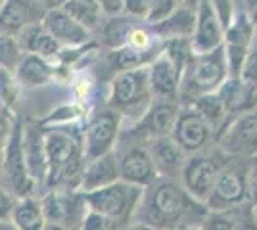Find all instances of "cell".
<instances>
[{
  "label": "cell",
  "instance_id": "bcb514c9",
  "mask_svg": "<svg viewBox=\"0 0 257 230\" xmlns=\"http://www.w3.org/2000/svg\"><path fill=\"white\" fill-rule=\"evenodd\" d=\"M246 2H247V6H249V8H253V6L257 4V0H246Z\"/></svg>",
  "mask_w": 257,
  "mask_h": 230
},
{
  "label": "cell",
  "instance_id": "1f68e13d",
  "mask_svg": "<svg viewBox=\"0 0 257 230\" xmlns=\"http://www.w3.org/2000/svg\"><path fill=\"white\" fill-rule=\"evenodd\" d=\"M125 224H128V222L107 217L104 213H98L92 209H86L85 217H83L77 230H121Z\"/></svg>",
  "mask_w": 257,
  "mask_h": 230
},
{
  "label": "cell",
  "instance_id": "b9f144b4",
  "mask_svg": "<svg viewBox=\"0 0 257 230\" xmlns=\"http://www.w3.org/2000/svg\"><path fill=\"white\" fill-rule=\"evenodd\" d=\"M121 230H156L152 228V226H148V224H144V222H137V220H131L128 224H125Z\"/></svg>",
  "mask_w": 257,
  "mask_h": 230
},
{
  "label": "cell",
  "instance_id": "83f0119b",
  "mask_svg": "<svg viewBox=\"0 0 257 230\" xmlns=\"http://www.w3.org/2000/svg\"><path fill=\"white\" fill-rule=\"evenodd\" d=\"M190 106L204 115V119L211 125L213 132L215 131L221 132L226 127V123L230 121V117H228V113H226V110H225V106H223V102L217 96V92H209V94L196 96Z\"/></svg>",
  "mask_w": 257,
  "mask_h": 230
},
{
  "label": "cell",
  "instance_id": "d6a6232c",
  "mask_svg": "<svg viewBox=\"0 0 257 230\" xmlns=\"http://www.w3.org/2000/svg\"><path fill=\"white\" fill-rule=\"evenodd\" d=\"M131 29H133V25H128V23L123 22V20H117V16H115V20L111 23H107L106 29H104L106 44H109L111 48L123 46L125 41H127L128 33H131Z\"/></svg>",
  "mask_w": 257,
  "mask_h": 230
},
{
  "label": "cell",
  "instance_id": "7dc6e473",
  "mask_svg": "<svg viewBox=\"0 0 257 230\" xmlns=\"http://www.w3.org/2000/svg\"><path fill=\"white\" fill-rule=\"evenodd\" d=\"M8 224H10V222H2V220H0V228H4V226H8Z\"/></svg>",
  "mask_w": 257,
  "mask_h": 230
},
{
  "label": "cell",
  "instance_id": "ac0fdd59",
  "mask_svg": "<svg viewBox=\"0 0 257 230\" xmlns=\"http://www.w3.org/2000/svg\"><path fill=\"white\" fill-rule=\"evenodd\" d=\"M119 180V159L115 152H107L92 159H86L77 184V192L85 194L98 188H104Z\"/></svg>",
  "mask_w": 257,
  "mask_h": 230
},
{
  "label": "cell",
  "instance_id": "60d3db41",
  "mask_svg": "<svg viewBox=\"0 0 257 230\" xmlns=\"http://www.w3.org/2000/svg\"><path fill=\"white\" fill-rule=\"evenodd\" d=\"M12 127H14V121L10 119V115L6 111H0V150L4 148V144L10 136Z\"/></svg>",
  "mask_w": 257,
  "mask_h": 230
},
{
  "label": "cell",
  "instance_id": "6da1fadb",
  "mask_svg": "<svg viewBox=\"0 0 257 230\" xmlns=\"http://www.w3.org/2000/svg\"><path fill=\"white\" fill-rule=\"evenodd\" d=\"M205 215V203L194 199L181 182L160 176L144 188L133 220L156 230H184L202 226Z\"/></svg>",
  "mask_w": 257,
  "mask_h": 230
},
{
  "label": "cell",
  "instance_id": "30bf717a",
  "mask_svg": "<svg viewBox=\"0 0 257 230\" xmlns=\"http://www.w3.org/2000/svg\"><path fill=\"white\" fill-rule=\"evenodd\" d=\"M223 169V163L217 161L211 155L205 153H190V157H186L184 167L181 171V182L184 190L198 201L205 203V199L209 197L211 190L215 186V180Z\"/></svg>",
  "mask_w": 257,
  "mask_h": 230
},
{
  "label": "cell",
  "instance_id": "ee69618b",
  "mask_svg": "<svg viewBox=\"0 0 257 230\" xmlns=\"http://www.w3.org/2000/svg\"><path fill=\"white\" fill-rule=\"evenodd\" d=\"M43 230H65L64 226H60V224H56V222H50V220H46L44 222Z\"/></svg>",
  "mask_w": 257,
  "mask_h": 230
},
{
  "label": "cell",
  "instance_id": "8992f818",
  "mask_svg": "<svg viewBox=\"0 0 257 230\" xmlns=\"http://www.w3.org/2000/svg\"><path fill=\"white\" fill-rule=\"evenodd\" d=\"M144 188L128 184L125 180H115L104 188H98L92 192L81 194L86 203V209H92L98 213H104L107 217L131 222L133 215L139 207Z\"/></svg>",
  "mask_w": 257,
  "mask_h": 230
},
{
  "label": "cell",
  "instance_id": "7402d4cb",
  "mask_svg": "<svg viewBox=\"0 0 257 230\" xmlns=\"http://www.w3.org/2000/svg\"><path fill=\"white\" fill-rule=\"evenodd\" d=\"M217 96L223 102L228 117H236L257 108V88L246 85L240 77H228L219 87Z\"/></svg>",
  "mask_w": 257,
  "mask_h": 230
},
{
  "label": "cell",
  "instance_id": "8d00e7d4",
  "mask_svg": "<svg viewBox=\"0 0 257 230\" xmlns=\"http://www.w3.org/2000/svg\"><path fill=\"white\" fill-rule=\"evenodd\" d=\"M238 230H257L255 209L249 201L238 209Z\"/></svg>",
  "mask_w": 257,
  "mask_h": 230
},
{
  "label": "cell",
  "instance_id": "681fc988",
  "mask_svg": "<svg viewBox=\"0 0 257 230\" xmlns=\"http://www.w3.org/2000/svg\"><path fill=\"white\" fill-rule=\"evenodd\" d=\"M0 169H2V150H0Z\"/></svg>",
  "mask_w": 257,
  "mask_h": 230
},
{
  "label": "cell",
  "instance_id": "277c9868",
  "mask_svg": "<svg viewBox=\"0 0 257 230\" xmlns=\"http://www.w3.org/2000/svg\"><path fill=\"white\" fill-rule=\"evenodd\" d=\"M152 94L150 81H148V67H135V69H123L121 73L113 77L111 90H109V102L107 106L123 115L135 117V123L142 117V113L150 106Z\"/></svg>",
  "mask_w": 257,
  "mask_h": 230
},
{
  "label": "cell",
  "instance_id": "7c38bea8",
  "mask_svg": "<svg viewBox=\"0 0 257 230\" xmlns=\"http://www.w3.org/2000/svg\"><path fill=\"white\" fill-rule=\"evenodd\" d=\"M179 110H181L179 108V100L154 96L150 106L142 113V117L135 123L131 134L146 138V140L158 138V136H169Z\"/></svg>",
  "mask_w": 257,
  "mask_h": 230
},
{
  "label": "cell",
  "instance_id": "816d5d0a",
  "mask_svg": "<svg viewBox=\"0 0 257 230\" xmlns=\"http://www.w3.org/2000/svg\"><path fill=\"white\" fill-rule=\"evenodd\" d=\"M2 2H4V0H0V4H2Z\"/></svg>",
  "mask_w": 257,
  "mask_h": 230
},
{
  "label": "cell",
  "instance_id": "603a6c76",
  "mask_svg": "<svg viewBox=\"0 0 257 230\" xmlns=\"http://www.w3.org/2000/svg\"><path fill=\"white\" fill-rule=\"evenodd\" d=\"M23 152H25V161L29 167L35 184L46 180V150H44V129L41 125H27L23 127Z\"/></svg>",
  "mask_w": 257,
  "mask_h": 230
},
{
  "label": "cell",
  "instance_id": "7bdbcfd3",
  "mask_svg": "<svg viewBox=\"0 0 257 230\" xmlns=\"http://www.w3.org/2000/svg\"><path fill=\"white\" fill-rule=\"evenodd\" d=\"M41 2L46 10H54V8H62L67 0H41Z\"/></svg>",
  "mask_w": 257,
  "mask_h": 230
},
{
  "label": "cell",
  "instance_id": "4dcf8cb0",
  "mask_svg": "<svg viewBox=\"0 0 257 230\" xmlns=\"http://www.w3.org/2000/svg\"><path fill=\"white\" fill-rule=\"evenodd\" d=\"M22 48L14 35L0 33V67L6 71H16V67L22 60Z\"/></svg>",
  "mask_w": 257,
  "mask_h": 230
},
{
  "label": "cell",
  "instance_id": "e0dca14e",
  "mask_svg": "<svg viewBox=\"0 0 257 230\" xmlns=\"http://www.w3.org/2000/svg\"><path fill=\"white\" fill-rule=\"evenodd\" d=\"M44 14L41 0H4L0 4V33L16 37L27 23L43 22Z\"/></svg>",
  "mask_w": 257,
  "mask_h": 230
},
{
  "label": "cell",
  "instance_id": "9a60e30c",
  "mask_svg": "<svg viewBox=\"0 0 257 230\" xmlns=\"http://www.w3.org/2000/svg\"><path fill=\"white\" fill-rule=\"evenodd\" d=\"M225 41V27L209 0H200L196 8V27L190 37L194 54L211 52Z\"/></svg>",
  "mask_w": 257,
  "mask_h": 230
},
{
  "label": "cell",
  "instance_id": "d6986e66",
  "mask_svg": "<svg viewBox=\"0 0 257 230\" xmlns=\"http://www.w3.org/2000/svg\"><path fill=\"white\" fill-rule=\"evenodd\" d=\"M148 150L158 169V175L165 178H179L184 167L188 153L175 142L171 134L169 136H158L148 140Z\"/></svg>",
  "mask_w": 257,
  "mask_h": 230
},
{
  "label": "cell",
  "instance_id": "4316f807",
  "mask_svg": "<svg viewBox=\"0 0 257 230\" xmlns=\"http://www.w3.org/2000/svg\"><path fill=\"white\" fill-rule=\"evenodd\" d=\"M44 222L46 219H44L41 199L33 196L18 199L12 215V224L16 226V230H43Z\"/></svg>",
  "mask_w": 257,
  "mask_h": 230
},
{
  "label": "cell",
  "instance_id": "f546056e",
  "mask_svg": "<svg viewBox=\"0 0 257 230\" xmlns=\"http://www.w3.org/2000/svg\"><path fill=\"white\" fill-rule=\"evenodd\" d=\"M238 209L207 211L202 222V230H238Z\"/></svg>",
  "mask_w": 257,
  "mask_h": 230
},
{
  "label": "cell",
  "instance_id": "ffe728a7",
  "mask_svg": "<svg viewBox=\"0 0 257 230\" xmlns=\"http://www.w3.org/2000/svg\"><path fill=\"white\" fill-rule=\"evenodd\" d=\"M43 25L62 46H81L90 41V31L77 23L64 8L46 10L43 16Z\"/></svg>",
  "mask_w": 257,
  "mask_h": 230
},
{
  "label": "cell",
  "instance_id": "d590c367",
  "mask_svg": "<svg viewBox=\"0 0 257 230\" xmlns=\"http://www.w3.org/2000/svg\"><path fill=\"white\" fill-rule=\"evenodd\" d=\"M18 199L20 197L0 186V220L2 222H12V215H14V207H16Z\"/></svg>",
  "mask_w": 257,
  "mask_h": 230
},
{
  "label": "cell",
  "instance_id": "8fae6325",
  "mask_svg": "<svg viewBox=\"0 0 257 230\" xmlns=\"http://www.w3.org/2000/svg\"><path fill=\"white\" fill-rule=\"evenodd\" d=\"M44 219L56 222L65 230H77L86 213V203L81 192L77 190H64L52 188L41 199Z\"/></svg>",
  "mask_w": 257,
  "mask_h": 230
},
{
  "label": "cell",
  "instance_id": "3957f363",
  "mask_svg": "<svg viewBox=\"0 0 257 230\" xmlns=\"http://www.w3.org/2000/svg\"><path fill=\"white\" fill-rule=\"evenodd\" d=\"M228 79V66L223 44L217 46L211 52L194 54L190 64L186 66L181 79V92L179 98L194 100L196 96L217 92L219 87Z\"/></svg>",
  "mask_w": 257,
  "mask_h": 230
},
{
  "label": "cell",
  "instance_id": "f35d334b",
  "mask_svg": "<svg viewBox=\"0 0 257 230\" xmlns=\"http://www.w3.org/2000/svg\"><path fill=\"white\" fill-rule=\"evenodd\" d=\"M213 6L215 14L219 16V20L223 23V27H228V23L232 22V0H209Z\"/></svg>",
  "mask_w": 257,
  "mask_h": 230
},
{
  "label": "cell",
  "instance_id": "ba28073f",
  "mask_svg": "<svg viewBox=\"0 0 257 230\" xmlns=\"http://www.w3.org/2000/svg\"><path fill=\"white\" fill-rule=\"evenodd\" d=\"M246 167L240 165H223L221 173L215 180V186L209 197L205 199L207 211H223L234 209L247 203L246 188Z\"/></svg>",
  "mask_w": 257,
  "mask_h": 230
},
{
  "label": "cell",
  "instance_id": "ab89813d",
  "mask_svg": "<svg viewBox=\"0 0 257 230\" xmlns=\"http://www.w3.org/2000/svg\"><path fill=\"white\" fill-rule=\"evenodd\" d=\"M98 4H100L102 12L111 18L121 16L125 12V0H98Z\"/></svg>",
  "mask_w": 257,
  "mask_h": 230
},
{
  "label": "cell",
  "instance_id": "7a4b0ae2",
  "mask_svg": "<svg viewBox=\"0 0 257 230\" xmlns=\"http://www.w3.org/2000/svg\"><path fill=\"white\" fill-rule=\"evenodd\" d=\"M44 150H46V180L44 184L50 188L77 190L81 171L85 165L83 144L77 140L69 131H44Z\"/></svg>",
  "mask_w": 257,
  "mask_h": 230
},
{
  "label": "cell",
  "instance_id": "f1b7e54d",
  "mask_svg": "<svg viewBox=\"0 0 257 230\" xmlns=\"http://www.w3.org/2000/svg\"><path fill=\"white\" fill-rule=\"evenodd\" d=\"M62 8L88 31H94L100 27L102 8L98 0H67Z\"/></svg>",
  "mask_w": 257,
  "mask_h": 230
},
{
  "label": "cell",
  "instance_id": "836d02e7",
  "mask_svg": "<svg viewBox=\"0 0 257 230\" xmlns=\"http://www.w3.org/2000/svg\"><path fill=\"white\" fill-rule=\"evenodd\" d=\"M175 8H177V2L175 0H150L144 20L148 23H152V25H156V23L163 22L165 18H169Z\"/></svg>",
  "mask_w": 257,
  "mask_h": 230
},
{
  "label": "cell",
  "instance_id": "52a82bcc",
  "mask_svg": "<svg viewBox=\"0 0 257 230\" xmlns=\"http://www.w3.org/2000/svg\"><path fill=\"white\" fill-rule=\"evenodd\" d=\"M221 152L232 157H257V108L244 111L226 123L217 134Z\"/></svg>",
  "mask_w": 257,
  "mask_h": 230
},
{
  "label": "cell",
  "instance_id": "f6af8a7d",
  "mask_svg": "<svg viewBox=\"0 0 257 230\" xmlns=\"http://www.w3.org/2000/svg\"><path fill=\"white\" fill-rule=\"evenodd\" d=\"M251 23H253V27H257V4L251 8Z\"/></svg>",
  "mask_w": 257,
  "mask_h": 230
},
{
  "label": "cell",
  "instance_id": "44dd1931",
  "mask_svg": "<svg viewBox=\"0 0 257 230\" xmlns=\"http://www.w3.org/2000/svg\"><path fill=\"white\" fill-rule=\"evenodd\" d=\"M181 71L173 64V60L165 52H161L152 66L148 67V81L150 90L158 98H173L179 100L181 92Z\"/></svg>",
  "mask_w": 257,
  "mask_h": 230
},
{
  "label": "cell",
  "instance_id": "c3c4849f",
  "mask_svg": "<svg viewBox=\"0 0 257 230\" xmlns=\"http://www.w3.org/2000/svg\"><path fill=\"white\" fill-rule=\"evenodd\" d=\"M184 230H202V226H196V228H184Z\"/></svg>",
  "mask_w": 257,
  "mask_h": 230
},
{
  "label": "cell",
  "instance_id": "d4e9b609",
  "mask_svg": "<svg viewBox=\"0 0 257 230\" xmlns=\"http://www.w3.org/2000/svg\"><path fill=\"white\" fill-rule=\"evenodd\" d=\"M196 27V10L188 6H179L171 12L169 18L152 25L154 33L161 39H190Z\"/></svg>",
  "mask_w": 257,
  "mask_h": 230
},
{
  "label": "cell",
  "instance_id": "74e56055",
  "mask_svg": "<svg viewBox=\"0 0 257 230\" xmlns=\"http://www.w3.org/2000/svg\"><path fill=\"white\" fill-rule=\"evenodd\" d=\"M246 188L247 199L257 205V157H253V161L246 169Z\"/></svg>",
  "mask_w": 257,
  "mask_h": 230
},
{
  "label": "cell",
  "instance_id": "f907efd6",
  "mask_svg": "<svg viewBox=\"0 0 257 230\" xmlns=\"http://www.w3.org/2000/svg\"><path fill=\"white\" fill-rule=\"evenodd\" d=\"M253 209H255V215H257V205H253Z\"/></svg>",
  "mask_w": 257,
  "mask_h": 230
},
{
  "label": "cell",
  "instance_id": "484cf974",
  "mask_svg": "<svg viewBox=\"0 0 257 230\" xmlns=\"http://www.w3.org/2000/svg\"><path fill=\"white\" fill-rule=\"evenodd\" d=\"M16 79L25 87H43L52 77V67L46 64V58L37 54L22 56L16 67Z\"/></svg>",
  "mask_w": 257,
  "mask_h": 230
},
{
  "label": "cell",
  "instance_id": "4fadbf2b",
  "mask_svg": "<svg viewBox=\"0 0 257 230\" xmlns=\"http://www.w3.org/2000/svg\"><path fill=\"white\" fill-rule=\"evenodd\" d=\"M171 136L186 153H196L202 152L205 144L211 140L213 129L200 111H196L192 106H186L177 113Z\"/></svg>",
  "mask_w": 257,
  "mask_h": 230
},
{
  "label": "cell",
  "instance_id": "e575fe53",
  "mask_svg": "<svg viewBox=\"0 0 257 230\" xmlns=\"http://www.w3.org/2000/svg\"><path fill=\"white\" fill-rule=\"evenodd\" d=\"M238 77H240L246 85L257 88V48L247 50V56H246V60H244V64H242V67H240Z\"/></svg>",
  "mask_w": 257,
  "mask_h": 230
},
{
  "label": "cell",
  "instance_id": "cb8c5ba5",
  "mask_svg": "<svg viewBox=\"0 0 257 230\" xmlns=\"http://www.w3.org/2000/svg\"><path fill=\"white\" fill-rule=\"evenodd\" d=\"M18 44L25 54H37L43 58H52L60 52L62 44L54 39L52 35L46 31L43 22L27 23L20 33L16 35Z\"/></svg>",
  "mask_w": 257,
  "mask_h": 230
},
{
  "label": "cell",
  "instance_id": "5bb4252c",
  "mask_svg": "<svg viewBox=\"0 0 257 230\" xmlns=\"http://www.w3.org/2000/svg\"><path fill=\"white\" fill-rule=\"evenodd\" d=\"M117 159L119 178L128 184L148 188L160 178L148 146H128L121 155H117Z\"/></svg>",
  "mask_w": 257,
  "mask_h": 230
},
{
  "label": "cell",
  "instance_id": "9c48e42d",
  "mask_svg": "<svg viewBox=\"0 0 257 230\" xmlns=\"http://www.w3.org/2000/svg\"><path fill=\"white\" fill-rule=\"evenodd\" d=\"M119 127H121V113L113 108L106 106L94 111L85 131V144H83L85 159L113 152V146L119 136Z\"/></svg>",
  "mask_w": 257,
  "mask_h": 230
},
{
  "label": "cell",
  "instance_id": "5b68a950",
  "mask_svg": "<svg viewBox=\"0 0 257 230\" xmlns=\"http://www.w3.org/2000/svg\"><path fill=\"white\" fill-rule=\"evenodd\" d=\"M0 186L6 188L14 196H31L35 180L25 161L23 152V125L14 121L10 136L2 148V169H0Z\"/></svg>",
  "mask_w": 257,
  "mask_h": 230
},
{
  "label": "cell",
  "instance_id": "2e32d148",
  "mask_svg": "<svg viewBox=\"0 0 257 230\" xmlns=\"http://www.w3.org/2000/svg\"><path fill=\"white\" fill-rule=\"evenodd\" d=\"M251 37H253V23L244 14H238L232 18V22L228 23L225 29V41H223V48H225L226 56V66H228V77H238L240 67L244 64L251 44Z\"/></svg>",
  "mask_w": 257,
  "mask_h": 230
}]
</instances>
